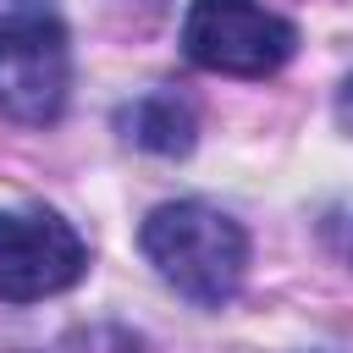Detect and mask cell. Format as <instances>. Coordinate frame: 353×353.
I'll return each mask as SVG.
<instances>
[{
  "instance_id": "4",
  "label": "cell",
  "mask_w": 353,
  "mask_h": 353,
  "mask_svg": "<svg viewBox=\"0 0 353 353\" xmlns=\"http://www.w3.org/2000/svg\"><path fill=\"white\" fill-rule=\"evenodd\" d=\"M88 270V248L55 210H6L0 215V298L39 303Z\"/></svg>"
},
{
  "instance_id": "6",
  "label": "cell",
  "mask_w": 353,
  "mask_h": 353,
  "mask_svg": "<svg viewBox=\"0 0 353 353\" xmlns=\"http://www.w3.org/2000/svg\"><path fill=\"white\" fill-rule=\"evenodd\" d=\"M342 110H353V83H347V99H342Z\"/></svg>"
},
{
  "instance_id": "3",
  "label": "cell",
  "mask_w": 353,
  "mask_h": 353,
  "mask_svg": "<svg viewBox=\"0 0 353 353\" xmlns=\"http://www.w3.org/2000/svg\"><path fill=\"white\" fill-rule=\"evenodd\" d=\"M182 50L193 66L221 77H270L292 61L298 28L265 0H188Z\"/></svg>"
},
{
  "instance_id": "2",
  "label": "cell",
  "mask_w": 353,
  "mask_h": 353,
  "mask_svg": "<svg viewBox=\"0 0 353 353\" xmlns=\"http://www.w3.org/2000/svg\"><path fill=\"white\" fill-rule=\"evenodd\" d=\"M72 94V44L50 6L0 11V110L22 127H50Z\"/></svg>"
},
{
  "instance_id": "5",
  "label": "cell",
  "mask_w": 353,
  "mask_h": 353,
  "mask_svg": "<svg viewBox=\"0 0 353 353\" xmlns=\"http://www.w3.org/2000/svg\"><path fill=\"white\" fill-rule=\"evenodd\" d=\"M116 132L132 149H149V154H188L199 121H193L188 99H176L171 88H154V94H138L116 110Z\"/></svg>"
},
{
  "instance_id": "1",
  "label": "cell",
  "mask_w": 353,
  "mask_h": 353,
  "mask_svg": "<svg viewBox=\"0 0 353 353\" xmlns=\"http://www.w3.org/2000/svg\"><path fill=\"white\" fill-rule=\"evenodd\" d=\"M138 248L165 287H176L204 309L232 303L248 270V232L204 199H176L149 210L138 226Z\"/></svg>"
}]
</instances>
